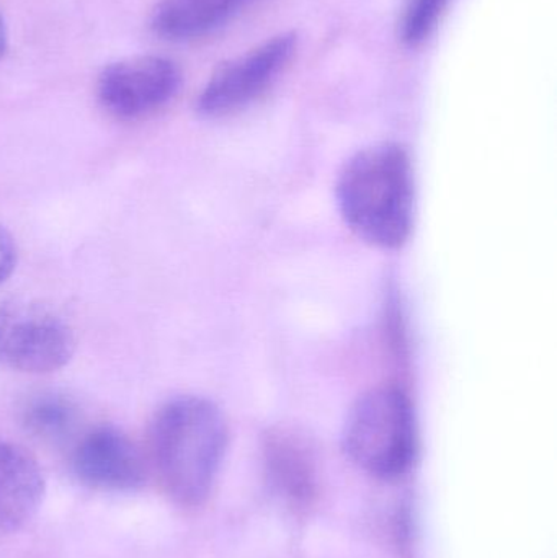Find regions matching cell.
Segmentation results:
<instances>
[{
  "instance_id": "1",
  "label": "cell",
  "mask_w": 557,
  "mask_h": 558,
  "mask_svg": "<svg viewBox=\"0 0 557 558\" xmlns=\"http://www.w3.org/2000/svg\"><path fill=\"white\" fill-rule=\"evenodd\" d=\"M228 449V425L215 402L198 396L167 400L149 426V459L166 497L202 507L215 487Z\"/></svg>"
},
{
  "instance_id": "2",
  "label": "cell",
  "mask_w": 557,
  "mask_h": 558,
  "mask_svg": "<svg viewBox=\"0 0 557 558\" xmlns=\"http://www.w3.org/2000/svg\"><path fill=\"white\" fill-rule=\"evenodd\" d=\"M343 221L366 244L396 251L408 242L414 221L411 157L395 143L356 153L337 182Z\"/></svg>"
},
{
  "instance_id": "3",
  "label": "cell",
  "mask_w": 557,
  "mask_h": 558,
  "mask_svg": "<svg viewBox=\"0 0 557 558\" xmlns=\"http://www.w3.org/2000/svg\"><path fill=\"white\" fill-rule=\"evenodd\" d=\"M417 442L414 407L398 386L375 387L363 393L343 425L347 458L382 481H395L411 471Z\"/></svg>"
},
{
  "instance_id": "4",
  "label": "cell",
  "mask_w": 557,
  "mask_h": 558,
  "mask_svg": "<svg viewBox=\"0 0 557 558\" xmlns=\"http://www.w3.org/2000/svg\"><path fill=\"white\" fill-rule=\"evenodd\" d=\"M75 353V335L55 308L33 301L0 304V367L23 374H51Z\"/></svg>"
},
{
  "instance_id": "5",
  "label": "cell",
  "mask_w": 557,
  "mask_h": 558,
  "mask_svg": "<svg viewBox=\"0 0 557 558\" xmlns=\"http://www.w3.org/2000/svg\"><path fill=\"white\" fill-rule=\"evenodd\" d=\"M298 48L296 33H281L216 69L196 100L205 118H225L262 97L290 65Z\"/></svg>"
},
{
  "instance_id": "6",
  "label": "cell",
  "mask_w": 557,
  "mask_h": 558,
  "mask_svg": "<svg viewBox=\"0 0 557 558\" xmlns=\"http://www.w3.org/2000/svg\"><path fill=\"white\" fill-rule=\"evenodd\" d=\"M182 87L175 62L160 56H136L111 62L97 82L101 107L118 120H143L166 108Z\"/></svg>"
},
{
  "instance_id": "7",
  "label": "cell",
  "mask_w": 557,
  "mask_h": 558,
  "mask_svg": "<svg viewBox=\"0 0 557 558\" xmlns=\"http://www.w3.org/2000/svg\"><path fill=\"white\" fill-rule=\"evenodd\" d=\"M71 471L84 487L110 494L137 490L147 478L146 459L136 442L111 425L95 426L75 439Z\"/></svg>"
},
{
  "instance_id": "8",
  "label": "cell",
  "mask_w": 557,
  "mask_h": 558,
  "mask_svg": "<svg viewBox=\"0 0 557 558\" xmlns=\"http://www.w3.org/2000/svg\"><path fill=\"white\" fill-rule=\"evenodd\" d=\"M45 477L20 446L0 439V536L22 530L39 510Z\"/></svg>"
},
{
  "instance_id": "9",
  "label": "cell",
  "mask_w": 557,
  "mask_h": 558,
  "mask_svg": "<svg viewBox=\"0 0 557 558\" xmlns=\"http://www.w3.org/2000/svg\"><path fill=\"white\" fill-rule=\"evenodd\" d=\"M254 0H160L150 26L172 41H190L211 35L238 16Z\"/></svg>"
},
{
  "instance_id": "10",
  "label": "cell",
  "mask_w": 557,
  "mask_h": 558,
  "mask_svg": "<svg viewBox=\"0 0 557 558\" xmlns=\"http://www.w3.org/2000/svg\"><path fill=\"white\" fill-rule=\"evenodd\" d=\"M270 482L288 501L310 504L316 495V465L306 441L294 433L274 432L265 442Z\"/></svg>"
},
{
  "instance_id": "11",
  "label": "cell",
  "mask_w": 557,
  "mask_h": 558,
  "mask_svg": "<svg viewBox=\"0 0 557 558\" xmlns=\"http://www.w3.org/2000/svg\"><path fill=\"white\" fill-rule=\"evenodd\" d=\"M22 422L33 436L43 441L64 442L77 428V405L62 393H39L26 402Z\"/></svg>"
},
{
  "instance_id": "12",
  "label": "cell",
  "mask_w": 557,
  "mask_h": 558,
  "mask_svg": "<svg viewBox=\"0 0 557 558\" xmlns=\"http://www.w3.org/2000/svg\"><path fill=\"white\" fill-rule=\"evenodd\" d=\"M450 0H408L399 23V36L411 48L424 45L440 23Z\"/></svg>"
},
{
  "instance_id": "13",
  "label": "cell",
  "mask_w": 557,
  "mask_h": 558,
  "mask_svg": "<svg viewBox=\"0 0 557 558\" xmlns=\"http://www.w3.org/2000/svg\"><path fill=\"white\" fill-rule=\"evenodd\" d=\"M16 258H19V252H16L15 241L10 232L0 226V286L12 277Z\"/></svg>"
},
{
  "instance_id": "14",
  "label": "cell",
  "mask_w": 557,
  "mask_h": 558,
  "mask_svg": "<svg viewBox=\"0 0 557 558\" xmlns=\"http://www.w3.org/2000/svg\"><path fill=\"white\" fill-rule=\"evenodd\" d=\"M7 48H9V32H7L5 20L0 13V59L5 54Z\"/></svg>"
}]
</instances>
